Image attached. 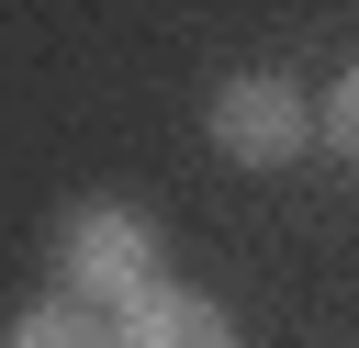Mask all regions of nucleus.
Listing matches in <instances>:
<instances>
[{"mask_svg":"<svg viewBox=\"0 0 359 348\" xmlns=\"http://www.w3.org/2000/svg\"><path fill=\"white\" fill-rule=\"evenodd\" d=\"M56 281H67V303H135V292H157V225L135 213V202H67V225H56Z\"/></svg>","mask_w":359,"mask_h":348,"instance_id":"f257e3e1","label":"nucleus"},{"mask_svg":"<svg viewBox=\"0 0 359 348\" xmlns=\"http://www.w3.org/2000/svg\"><path fill=\"white\" fill-rule=\"evenodd\" d=\"M202 135H213L236 168H292V157H303V135H314V112L292 101V79H280V67H236V79L213 90Z\"/></svg>","mask_w":359,"mask_h":348,"instance_id":"f03ea898","label":"nucleus"},{"mask_svg":"<svg viewBox=\"0 0 359 348\" xmlns=\"http://www.w3.org/2000/svg\"><path fill=\"white\" fill-rule=\"evenodd\" d=\"M112 337H123V348H236V314H224L213 292L157 281V292H135V303L112 314Z\"/></svg>","mask_w":359,"mask_h":348,"instance_id":"7ed1b4c3","label":"nucleus"},{"mask_svg":"<svg viewBox=\"0 0 359 348\" xmlns=\"http://www.w3.org/2000/svg\"><path fill=\"white\" fill-rule=\"evenodd\" d=\"M11 348H123V337H112L90 303H67V292H56V303H34V314L11 326Z\"/></svg>","mask_w":359,"mask_h":348,"instance_id":"20e7f679","label":"nucleus"},{"mask_svg":"<svg viewBox=\"0 0 359 348\" xmlns=\"http://www.w3.org/2000/svg\"><path fill=\"white\" fill-rule=\"evenodd\" d=\"M314 135H325V146H337V157L359 168V67H348V79L325 90V112H314Z\"/></svg>","mask_w":359,"mask_h":348,"instance_id":"39448f33","label":"nucleus"}]
</instances>
